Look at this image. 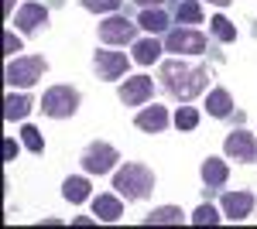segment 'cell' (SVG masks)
<instances>
[{
    "mask_svg": "<svg viewBox=\"0 0 257 229\" xmlns=\"http://www.w3.org/2000/svg\"><path fill=\"white\" fill-rule=\"evenodd\" d=\"M219 209H223L226 219L243 222V219L254 212V195H250V191H226V195H223V202H219Z\"/></svg>",
    "mask_w": 257,
    "mask_h": 229,
    "instance_id": "8fae6325",
    "label": "cell"
},
{
    "mask_svg": "<svg viewBox=\"0 0 257 229\" xmlns=\"http://www.w3.org/2000/svg\"><path fill=\"white\" fill-rule=\"evenodd\" d=\"M161 86L175 96V99L192 103L209 86V72H206V65H185L182 58H168L161 65Z\"/></svg>",
    "mask_w": 257,
    "mask_h": 229,
    "instance_id": "6da1fadb",
    "label": "cell"
},
{
    "mask_svg": "<svg viewBox=\"0 0 257 229\" xmlns=\"http://www.w3.org/2000/svg\"><path fill=\"white\" fill-rule=\"evenodd\" d=\"M45 69H48V62L41 55L11 58V62H7V72H4V82H7L11 89H28V86H35V82L45 76Z\"/></svg>",
    "mask_w": 257,
    "mask_h": 229,
    "instance_id": "3957f363",
    "label": "cell"
},
{
    "mask_svg": "<svg viewBox=\"0 0 257 229\" xmlns=\"http://www.w3.org/2000/svg\"><path fill=\"white\" fill-rule=\"evenodd\" d=\"M165 222L182 226V222H185V212L175 209V205H161V209H155L151 215H144V226H165Z\"/></svg>",
    "mask_w": 257,
    "mask_h": 229,
    "instance_id": "e0dca14e",
    "label": "cell"
},
{
    "mask_svg": "<svg viewBox=\"0 0 257 229\" xmlns=\"http://www.w3.org/2000/svg\"><path fill=\"white\" fill-rule=\"evenodd\" d=\"M151 96H155L151 76H131L120 86V103H127V106H141V103H148Z\"/></svg>",
    "mask_w": 257,
    "mask_h": 229,
    "instance_id": "30bf717a",
    "label": "cell"
},
{
    "mask_svg": "<svg viewBox=\"0 0 257 229\" xmlns=\"http://www.w3.org/2000/svg\"><path fill=\"white\" fill-rule=\"evenodd\" d=\"M93 65H96V76L103 79V82H110V79H120L123 72H127V55L123 52H103L99 48L96 55H93Z\"/></svg>",
    "mask_w": 257,
    "mask_h": 229,
    "instance_id": "9c48e42d",
    "label": "cell"
},
{
    "mask_svg": "<svg viewBox=\"0 0 257 229\" xmlns=\"http://www.w3.org/2000/svg\"><path fill=\"white\" fill-rule=\"evenodd\" d=\"M138 24L144 28V31H151V35H161V31L168 28V14H165L161 7H144L141 18H138Z\"/></svg>",
    "mask_w": 257,
    "mask_h": 229,
    "instance_id": "ac0fdd59",
    "label": "cell"
},
{
    "mask_svg": "<svg viewBox=\"0 0 257 229\" xmlns=\"http://www.w3.org/2000/svg\"><path fill=\"white\" fill-rule=\"evenodd\" d=\"M226 178H230V168H226L219 157H206V161H202V181H206L209 188H223Z\"/></svg>",
    "mask_w": 257,
    "mask_h": 229,
    "instance_id": "9a60e30c",
    "label": "cell"
},
{
    "mask_svg": "<svg viewBox=\"0 0 257 229\" xmlns=\"http://www.w3.org/2000/svg\"><path fill=\"white\" fill-rule=\"evenodd\" d=\"M62 195H65V202L79 205V202H86V198H89V181H86V178H65Z\"/></svg>",
    "mask_w": 257,
    "mask_h": 229,
    "instance_id": "ffe728a7",
    "label": "cell"
},
{
    "mask_svg": "<svg viewBox=\"0 0 257 229\" xmlns=\"http://www.w3.org/2000/svg\"><path fill=\"white\" fill-rule=\"evenodd\" d=\"M209 4H216V7H226V4H230V0H209Z\"/></svg>",
    "mask_w": 257,
    "mask_h": 229,
    "instance_id": "d6a6232c",
    "label": "cell"
},
{
    "mask_svg": "<svg viewBox=\"0 0 257 229\" xmlns=\"http://www.w3.org/2000/svg\"><path fill=\"white\" fill-rule=\"evenodd\" d=\"M123 0H82V7L86 11H93V14H110V11H117Z\"/></svg>",
    "mask_w": 257,
    "mask_h": 229,
    "instance_id": "4316f807",
    "label": "cell"
},
{
    "mask_svg": "<svg viewBox=\"0 0 257 229\" xmlns=\"http://www.w3.org/2000/svg\"><path fill=\"white\" fill-rule=\"evenodd\" d=\"M158 52H161L158 38H144V41L134 45V62H138V65H155V62H158Z\"/></svg>",
    "mask_w": 257,
    "mask_h": 229,
    "instance_id": "44dd1931",
    "label": "cell"
},
{
    "mask_svg": "<svg viewBox=\"0 0 257 229\" xmlns=\"http://www.w3.org/2000/svg\"><path fill=\"white\" fill-rule=\"evenodd\" d=\"M206 110H209V116H233V99H230V93L226 89H213V93L206 96Z\"/></svg>",
    "mask_w": 257,
    "mask_h": 229,
    "instance_id": "2e32d148",
    "label": "cell"
},
{
    "mask_svg": "<svg viewBox=\"0 0 257 229\" xmlns=\"http://www.w3.org/2000/svg\"><path fill=\"white\" fill-rule=\"evenodd\" d=\"M79 110V93L72 86H52L48 93L41 96V113L55 116V120H65Z\"/></svg>",
    "mask_w": 257,
    "mask_h": 229,
    "instance_id": "277c9868",
    "label": "cell"
},
{
    "mask_svg": "<svg viewBox=\"0 0 257 229\" xmlns=\"http://www.w3.org/2000/svg\"><path fill=\"white\" fill-rule=\"evenodd\" d=\"M76 222H79V226H93V222H99V219H96V215H79Z\"/></svg>",
    "mask_w": 257,
    "mask_h": 229,
    "instance_id": "f546056e",
    "label": "cell"
},
{
    "mask_svg": "<svg viewBox=\"0 0 257 229\" xmlns=\"http://www.w3.org/2000/svg\"><path fill=\"white\" fill-rule=\"evenodd\" d=\"M93 215H96L99 222H117L120 215H123V205H120L117 195H96L93 198Z\"/></svg>",
    "mask_w": 257,
    "mask_h": 229,
    "instance_id": "5bb4252c",
    "label": "cell"
},
{
    "mask_svg": "<svg viewBox=\"0 0 257 229\" xmlns=\"http://www.w3.org/2000/svg\"><path fill=\"white\" fill-rule=\"evenodd\" d=\"M117 147H110V144H103V140H96V144H89L86 151H82V168L89 174H106L117 168Z\"/></svg>",
    "mask_w": 257,
    "mask_h": 229,
    "instance_id": "5b68a950",
    "label": "cell"
},
{
    "mask_svg": "<svg viewBox=\"0 0 257 229\" xmlns=\"http://www.w3.org/2000/svg\"><path fill=\"white\" fill-rule=\"evenodd\" d=\"M21 140H24V147H28L31 154H41V151H45V140H41L38 127H21Z\"/></svg>",
    "mask_w": 257,
    "mask_h": 229,
    "instance_id": "603a6c76",
    "label": "cell"
},
{
    "mask_svg": "<svg viewBox=\"0 0 257 229\" xmlns=\"http://www.w3.org/2000/svg\"><path fill=\"white\" fill-rule=\"evenodd\" d=\"M213 35H216L223 45H230V41H237V28L226 18H213Z\"/></svg>",
    "mask_w": 257,
    "mask_h": 229,
    "instance_id": "cb8c5ba5",
    "label": "cell"
},
{
    "mask_svg": "<svg viewBox=\"0 0 257 229\" xmlns=\"http://www.w3.org/2000/svg\"><path fill=\"white\" fill-rule=\"evenodd\" d=\"M134 4H141V7H161V0H134Z\"/></svg>",
    "mask_w": 257,
    "mask_h": 229,
    "instance_id": "4dcf8cb0",
    "label": "cell"
},
{
    "mask_svg": "<svg viewBox=\"0 0 257 229\" xmlns=\"http://www.w3.org/2000/svg\"><path fill=\"white\" fill-rule=\"evenodd\" d=\"M141 24H131L127 18H106L99 24V41L103 45H127V41L138 38Z\"/></svg>",
    "mask_w": 257,
    "mask_h": 229,
    "instance_id": "52a82bcc",
    "label": "cell"
},
{
    "mask_svg": "<svg viewBox=\"0 0 257 229\" xmlns=\"http://www.w3.org/2000/svg\"><path fill=\"white\" fill-rule=\"evenodd\" d=\"M113 188H117L120 198L141 202V198H148L151 188H155V174H151L148 164H123V168L113 174Z\"/></svg>",
    "mask_w": 257,
    "mask_h": 229,
    "instance_id": "7a4b0ae2",
    "label": "cell"
},
{
    "mask_svg": "<svg viewBox=\"0 0 257 229\" xmlns=\"http://www.w3.org/2000/svg\"><path fill=\"white\" fill-rule=\"evenodd\" d=\"M14 24H18L24 35H35L41 24H48V11H45L41 4H24L18 11V18H14Z\"/></svg>",
    "mask_w": 257,
    "mask_h": 229,
    "instance_id": "7c38bea8",
    "label": "cell"
},
{
    "mask_svg": "<svg viewBox=\"0 0 257 229\" xmlns=\"http://www.w3.org/2000/svg\"><path fill=\"white\" fill-rule=\"evenodd\" d=\"M223 151L230 154L233 161H247V164H254V161H257V140H254V134H247V130L240 127V130H233V134L226 137Z\"/></svg>",
    "mask_w": 257,
    "mask_h": 229,
    "instance_id": "ba28073f",
    "label": "cell"
},
{
    "mask_svg": "<svg viewBox=\"0 0 257 229\" xmlns=\"http://www.w3.org/2000/svg\"><path fill=\"white\" fill-rule=\"evenodd\" d=\"M165 48L175 55H199V52H206V35H199L196 28H175V31H168Z\"/></svg>",
    "mask_w": 257,
    "mask_h": 229,
    "instance_id": "8992f818",
    "label": "cell"
},
{
    "mask_svg": "<svg viewBox=\"0 0 257 229\" xmlns=\"http://www.w3.org/2000/svg\"><path fill=\"white\" fill-rule=\"evenodd\" d=\"M4 52H7V55H18V52H21V41H18L14 31H7V35H4Z\"/></svg>",
    "mask_w": 257,
    "mask_h": 229,
    "instance_id": "83f0119b",
    "label": "cell"
},
{
    "mask_svg": "<svg viewBox=\"0 0 257 229\" xmlns=\"http://www.w3.org/2000/svg\"><path fill=\"white\" fill-rule=\"evenodd\" d=\"M196 123H199V113L192 110V106H178V113H175L178 130H196Z\"/></svg>",
    "mask_w": 257,
    "mask_h": 229,
    "instance_id": "d4e9b609",
    "label": "cell"
},
{
    "mask_svg": "<svg viewBox=\"0 0 257 229\" xmlns=\"http://www.w3.org/2000/svg\"><path fill=\"white\" fill-rule=\"evenodd\" d=\"M175 18L182 21V24H199V21H202V7H199L196 0H178Z\"/></svg>",
    "mask_w": 257,
    "mask_h": 229,
    "instance_id": "7402d4cb",
    "label": "cell"
},
{
    "mask_svg": "<svg viewBox=\"0 0 257 229\" xmlns=\"http://www.w3.org/2000/svg\"><path fill=\"white\" fill-rule=\"evenodd\" d=\"M134 123H138L141 130H148V134H161V130L168 127V110H165V106H148V110L138 113Z\"/></svg>",
    "mask_w": 257,
    "mask_h": 229,
    "instance_id": "4fadbf2b",
    "label": "cell"
},
{
    "mask_svg": "<svg viewBox=\"0 0 257 229\" xmlns=\"http://www.w3.org/2000/svg\"><path fill=\"white\" fill-rule=\"evenodd\" d=\"M192 222H196V226H216L219 212L213 209V205H199V209L192 212Z\"/></svg>",
    "mask_w": 257,
    "mask_h": 229,
    "instance_id": "484cf974",
    "label": "cell"
},
{
    "mask_svg": "<svg viewBox=\"0 0 257 229\" xmlns=\"http://www.w3.org/2000/svg\"><path fill=\"white\" fill-rule=\"evenodd\" d=\"M31 96H18V93H11L7 99H4V116L7 120H21V116H28L31 113Z\"/></svg>",
    "mask_w": 257,
    "mask_h": 229,
    "instance_id": "d6986e66",
    "label": "cell"
},
{
    "mask_svg": "<svg viewBox=\"0 0 257 229\" xmlns=\"http://www.w3.org/2000/svg\"><path fill=\"white\" fill-rule=\"evenodd\" d=\"M14 157H18V144L7 140V144H4V161H14Z\"/></svg>",
    "mask_w": 257,
    "mask_h": 229,
    "instance_id": "f1b7e54d",
    "label": "cell"
},
{
    "mask_svg": "<svg viewBox=\"0 0 257 229\" xmlns=\"http://www.w3.org/2000/svg\"><path fill=\"white\" fill-rule=\"evenodd\" d=\"M4 11H7V14H14V0H4Z\"/></svg>",
    "mask_w": 257,
    "mask_h": 229,
    "instance_id": "1f68e13d",
    "label": "cell"
}]
</instances>
